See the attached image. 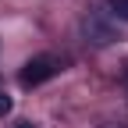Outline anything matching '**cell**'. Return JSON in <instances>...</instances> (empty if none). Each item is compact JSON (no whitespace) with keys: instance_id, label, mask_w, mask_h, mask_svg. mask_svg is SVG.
Wrapping results in <instances>:
<instances>
[{"instance_id":"obj_1","label":"cell","mask_w":128,"mask_h":128,"mask_svg":"<svg viewBox=\"0 0 128 128\" xmlns=\"http://www.w3.org/2000/svg\"><path fill=\"white\" fill-rule=\"evenodd\" d=\"M82 32H86V39L96 43V46H110L118 39V28H114V22H110L107 11H89L82 18Z\"/></svg>"},{"instance_id":"obj_2","label":"cell","mask_w":128,"mask_h":128,"mask_svg":"<svg viewBox=\"0 0 128 128\" xmlns=\"http://www.w3.org/2000/svg\"><path fill=\"white\" fill-rule=\"evenodd\" d=\"M60 71V60L57 57H50V54H43V57H32L25 68H22V86L25 89H36V86H43V82H50V78Z\"/></svg>"},{"instance_id":"obj_3","label":"cell","mask_w":128,"mask_h":128,"mask_svg":"<svg viewBox=\"0 0 128 128\" xmlns=\"http://www.w3.org/2000/svg\"><path fill=\"white\" fill-rule=\"evenodd\" d=\"M110 14H114V18H124V22H128V0H110Z\"/></svg>"},{"instance_id":"obj_4","label":"cell","mask_w":128,"mask_h":128,"mask_svg":"<svg viewBox=\"0 0 128 128\" xmlns=\"http://www.w3.org/2000/svg\"><path fill=\"white\" fill-rule=\"evenodd\" d=\"M4 114H11V96L0 92V118H4Z\"/></svg>"},{"instance_id":"obj_5","label":"cell","mask_w":128,"mask_h":128,"mask_svg":"<svg viewBox=\"0 0 128 128\" xmlns=\"http://www.w3.org/2000/svg\"><path fill=\"white\" fill-rule=\"evenodd\" d=\"M103 128H128V124H103Z\"/></svg>"},{"instance_id":"obj_6","label":"cell","mask_w":128,"mask_h":128,"mask_svg":"<svg viewBox=\"0 0 128 128\" xmlns=\"http://www.w3.org/2000/svg\"><path fill=\"white\" fill-rule=\"evenodd\" d=\"M18 128H32V124H18Z\"/></svg>"}]
</instances>
